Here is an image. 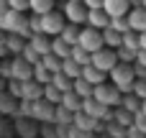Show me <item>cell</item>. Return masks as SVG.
I'll use <instances>...</instances> for the list:
<instances>
[{
	"label": "cell",
	"mask_w": 146,
	"mask_h": 138,
	"mask_svg": "<svg viewBox=\"0 0 146 138\" xmlns=\"http://www.w3.org/2000/svg\"><path fill=\"white\" fill-rule=\"evenodd\" d=\"M133 125H139V128L146 133V113H144V110H139V113L133 115Z\"/></svg>",
	"instance_id": "d590c367"
},
{
	"label": "cell",
	"mask_w": 146,
	"mask_h": 138,
	"mask_svg": "<svg viewBox=\"0 0 146 138\" xmlns=\"http://www.w3.org/2000/svg\"><path fill=\"white\" fill-rule=\"evenodd\" d=\"M103 3H105V0H85L87 8H103Z\"/></svg>",
	"instance_id": "f35d334b"
},
{
	"label": "cell",
	"mask_w": 146,
	"mask_h": 138,
	"mask_svg": "<svg viewBox=\"0 0 146 138\" xmlns=\"http://www.w3.org/2000/svg\"><path fill=\"white\" fill-rule=\"evenodd\" d=\"M136 79H139V74H136L133 64H128V61H118V67L110 72V82L115 87H121V92H133Z\"/></svg>",
	"instance_id": "7a4b0ae2"
},
{
	"label": "cell",
	"mask_w": 146,
	"mask_h": 138,
	"mask_svg": "<svg viewBox=\"0 0 146 138\" xmlns=\"http://www.w3.org/2000/svg\"><path fill=\"white\" fill-rule=\"evenodd\" d=\"M64 15H67V20L69 23H77V26H82V23H87V15H90V8L85 5V0H64Z\"/></svg>",
	"instance_id": "277c9868"
},
{
	"label": "cell",
	"mask_w": 146,
	"mask_h": 138,
	"mask_svg": "<svg viewBox=\"0 0 146 138\" xmlns=\"http://www.w3.org/2000/svg\"><path fill=\"white\" fill-rule=\"evenodd\" d=\"M74 92L82 95V97H92V95H95V85L87 82L85 77H77V79H74Z\"/></svg>",
	"instance_id": "d4e9b609"
},
{
	"label": "cell",
	"mask_w": 146,
	"mask_h": 138,
	"mask_svg": "<svg viewBox=\"0 0 146 138\" xmlns=\"http://www.w3.org/2000/svg\"><path fill=\"white\" fill-rule=\"evenodd\" d=\"M33 118L41 120V123H54L56 120V105L46 97L41 100H33Z\"/></svg>",
	"instance_id": "ba28073f"
},
{
	"label": "cell",
	"mask_w": 146,
	"mask_h": 138,
	"mask_svg": "<svg viewBox=\"0 0 146 138\" xmlns=\"http://www.w3.org/2000/svg\"><path fill=\"white\" fill-rule=\"evenodd\" d=\"M51 51H54L56 56L67 59V56H72V44H69V41H64L62 36H51Z\"/></svg>",
	"instance_id": "ffe728a7"
},
{
	"label": "cell",
	"mask_w": 146,
	"mask_h": 138,
	"mask_svg": "<svg viewBox=\"0 0 146 138\" xmlns=\"http://www.w3.org/2000/svg\"><path fill=\"white\" fill-rule=\"evenodd\" d=\"M82 110H85L87 115H92V118H100V120H103V118H105V113H108L110 108H108L105 102H100V100L92 95V97H85V105H82Z\"/></svg>",
	"instance_id": "7c38bea8"
},
{
	"label": "cell",
	"mask_w": 146,
	"mask_h": 138,
	"mask_svg": "<svg viewBox=\"0 0 146 138\" xmlns=\"http://www.w3.org/2000/svg\"><path fill=\"white\" fill-rule=\"evenodd\" d=\"M41 61L46 64V69H49L51 74H54V72H62V64H64V59H62V56H56L54 51H49V54H46Z\"/></svg>",
	"instance_id": "484cf974"
},
{
	"label": "cell",
	"mask_w": 146,
	"mask_h": 138,
	"mask_svg": "<svg viewBox=\"0 0 146 138\" xmlns=\"http://www.w3.org/2000/svg\"><path fill=\"white\" fill-rule=\"evenodd\" d=\"M54 10V0H31V13H49Z\"/></svg>",
	"instance_id": "f546056e"
},
{
	"label": "cell",
	"mask_w": 146,
	"mask_h": 138,
	"mask_svg": "<svg viewBox=\"0 0 146 138\" xmlns=\"http://www.w3.org/2000/svg\"><path fill=\"white\" fill-rule=\"evenodd\" d=\"M41 136L44 138H59V125L56 123H41Z\"/></svg>",
	"instance_id": "d6a6232c"
},
{
	"label": "cell",
	"mask_w": 146,
	"mask_h": 138,
	"mask_svg": "<svg viewBox=\"0 0 146 138\" xmlns=\"http://www.w3.org/2000/svg\"><path fill=\"white\" fill-rule=\"evenodd\" d=\"M80 33H82V28H80L77 23H67V26H64V31H62L59 36H62L64 41H69V44L74 46V44H80Z\"/></svg>",
	"instance_id": "7402d4cb"
},
{
	"label": "cell",
	"mask_w": 146,
	"mask_h": 138,
	"mask_svg": "<svg viewBox=\"0 0 146 138\" xmlns=\"http://www.w3.org/2000/svg\"><path fill=\"white\" fill-rule=\"evenodd\" d=\"M10 64H13V77H15V79H21V82L33 79V67H36V64H31L23 54H15V56L10 59Z\"/></svg>",
	"instance_id": "9c48e42d"
},
{
	"label": "cell",
	"mask_w": 146,
	"mask_h": 138,
	"mask_svg": "<svg viewBox=\"0 0 146 138\" xmlns=\"http://www.w3.org/2000/svg\"><path fill=\"white\" fill-rule=\"evenodd\" d=\"M141 110H144V113H146V100H144V105H141Z\"/></svg>",
	"instance_id": "60d3db41"
},
{
	"label": "cell",
	"mask_w": 146,
	"mask_h": 138,
	"mask_svg": "<svg viewBox=\"0 0 146 138\" xmlns=\"http://www.w3.org/2000/svg\"><path fill=\"white\" fill-rule=\"evenodd\" d=\"M72 59H74V61H80L82 67L92 64V54H90L85 46H80V44H74V46H72Z\"/></svg>",
	"instance_id": "cb8c5ba5"
},
{
	"label": "cell",
	"mask_w": 146,
	"mask_h": 138,
	"mask_svg": "<svg viewBox=\"0 0 146 138\" xmlns=\"http://www.w3.org/2000/svg\"><path fill=\"white\" fill-rule=\"evenodd\" d=\"M144 8H146V0H144Z\"/></svg>",
	"instance_id": "b9f144b4"
},
{
	"label": "cell",
	"mask_w": 146,
	"mask_h": 138,
	"mask_svg": "<svg viewBox=\"0 0 146 138\" xmlns=\"http://www.w3.org/2000/svg\"><path fill=\"white\" fill-rule=\"evenodd\" d=\"M103 36H105V46H110V49H121L126 33H121V31H115L113 26H108V28H103Z\"/></svg>",
	"instance_id": "d6986e66"
},
{
	"label": "cell",
	"mask_w": 146,
	"mask_h": 138,
	"mask_svg": "<svg viewBox=\"0 0 146 138\" xmlns=\"http://www.w3.org/2000/svg\"><path fill=\"white\" fill-rule=\"evenodd\" d=\"M128 138H146V133L139 125H131V128H128Z\"/></svg>",
	"instance_id": "74e56055"
},
{
	"label": "cell",
	"mask_w": 146,
	"mask_h": 138,
	"mask_svg": "<svg viewBox=\"0 0 146 138\" xmlns=\"http://www.w3.org/2000/svg\"><path fill=\"white\" fill-rule=\"evenodd\" d=\"M82 69H85V67H82L80 61H74L72 56H67V59H64V64H62V72H64L67 77H72V79L82 77Z\"/></svg>",
	"instance_id": "44dd1931"
},
{
	"label": "cell",
	"mask_w": 146,
	"mask_h": 138,
	"mask_svg": "<svg viewBox=\"0 0 146 138\" xmlns=\"http://www.w3.org/2000/svg\"><path fill=\"white\" fill-rule=\"evenodd\" d=\"M110 26H113L115 31H121V33H128V31H131L128 15H118V18H113V20H110Z\"/></svg>",
	"instance_id": "4dcf8cb0"
},
{
	"label": "cell",
	"mask_w": 146,
	"mask_h": 138,
	"mask_svg": "<svg viewBox=\"0 0 146 138\" xmlns=\"http://www.w3.org/2000/svg\"><path fill=\"white\" fill-rule=\"evenodd\" d=\"M82 77H85L87 82H92V85L98 87V85H103V82H105V77H108V72H103V69H98L95 64H87V67L82 69Z\"/></svg>",
	"instance_id": "ac0fdd59"
},
{
	"label": "cell",
	"mask_w": 146,
	"mask_h": 138,
	"mask_svg": "<svg viewBox=\"0 0 146 138\" xmlns=\"http://www.w3.org/2000/svg\"><path fill=\"white\" fill-rule=\"evenodd\" d=\"M0 28H3L5 33H21V36H26V38H31V36H33L28 18L23 15V10H15V8H10V10H5V13H0Z\"/></svg>",
	"instance_id": "6da1fadb"
},
{
	"label": "cell",
	"mask_w": 146,
	"mask_h": 138,
	"mask_svg": "<svg viewBox=\"0 0 146 138\" xmlns=\"http://www.w3.org/2000/svg\"><path fill=\"white\" fill-rule=\"evenodd\" d=\"M110 13L105 8H90V15H87V26H95V28H108L110 26Z\"/></svg>",
	"instance_id": "8fae6325"
},
{
	"label": "cell",
	"mask_w": 146,
	"mask_h": 138,
	"mask_svg": "<svg viewBox=\"0 0 146 138\" xmlns=\"http://www.w3.org/2000/svg\"><path fill=\"white\" fill-rule=\"evenodd\" d=\"M118 49H110V46H103L100 51H95L92 54V64L98 67V69H103V72H113L115 67H118Z\"/></svg>",
	"instance_id": "8992f818"
},
{
	"label": "cell",
	"mask_w": 146,
	"mask_h": 138,
	"mask_svg": "<svg viewBox=\"0 0 146 138\" xmlns=\"http://www.w3.org/2000/svg\"><path fill=\"white\" fill-rule=\"evenodd\" d=\"M136 56H139V51H136V49H128V46H121V49H118V59H121V61L133 64V61H136Z\"/></svg>",
	"instance_id": "1f68e13d"
},
{
	"label": "cell",
	"mask_w": 146,
	"mask_h": 138,
	"mask_svg": "<svg viewBox=\"0 0 146 138\" xmlns=\"http://www.w3.org/2000/svg\"><path fill=\"white\" fill-rule=\"evenodd\" d=\"M128 23H131V31H146V8H131L128 13Z\"/></svg>",
	"instance_id": "9a60e30c"
},
{
	"label": "cell",
	"mask_w": 146,
	"mask_h": 138,
	"mask_svg": "<svg viewBox=\"0 0 146 138\" xmlns=\"http://www.w3.org/2000/svg\"><path fill=\"white\" fill-rule=\"evenodd\" d=\"M28 44H31L41 56H46V54L51 51V38H49V33H33V36L28 38Z\"/></svg>",
	"instance_id": "2e32d148"
},
{
	"label": "cell",
	"mask_w": 146,
	"mask_h": 138,
	"mask_svg": "<svg viewBox=\"0 0 146 138\" xmlns=\"http://www.w3.org/2000/svg\"><path fill=\"white\" fill-rule=\"evenodd\" d=\"M51 77H54V74L46 69V64H44V61H38V64L33 67V79H38L41 85H49V82H51Z\"/></svg>",
	"instance_id": "83f0119b"
},
{
	"label": "cell",
	"mask_w": 146,
	"mask_h": 138,
	"mask_svg": "<svg viewBox=\"0 0 146 138\" xmlns=\"http://www.w3.org/2000/svg\"><path fill=\"white\" fill-rule=\"evenodd\" d=\"M28 23H31V31H33V33H44V15H41V13H33V15L28 18Z\"/></svg>",
	"instance_id": "836d02e7"
},
{
	"label": "cell",
	"mask_w": 146,
	"mask_h": 138,
	"mask_svg": "<svg viewBox=\"0 0 146 138\" xmlns=\"http://www.w3.org/2000/svg\"><path fill=\"white\" fill-rule=\"evenodd\" d=\"M33 120H36V118L15 115V131H18V136H23V138H33V136H36V125H33Z\"/></svg>",
	"instance_id": "5bb4252c"
},
{
	"label": "cell",
	"mask_w": 146,
	"mask_h": 138,
	"mask_svg": "<svg viewBox=\"0 0 146 138\" xmlns=\"http://www.w3.org/2000/svg\"><path fill=\"white\" fill-rule=\"evenodd\" d=\"M105 133L113 138H128V128L121 125L118 120H113V123H105Z\"/></svg>",
	"instance_id": "4316f807"
},
{
	"label": "cell",
	"mask_w": 146,
	"mask_h": 138,
	"mask_svg": "<svg viewBox=\"0 0 146 138\" xmlns=\"http://www.w3.org/2000/svg\"><path fill=\"white\" fill-rule=\"evenodd\" d=\"M8 3L15 10H31V0H8Z\"/></svg>",
	"instance_id": "8d00e7d4"
},
{
	"label": "cell",
	"mask_w": 146,
	"mask_h": 138,
	"mask_svg": "<svg viewBox=\"0 0 146 138\" xmlns=\"http://www.w3.org/2000/svg\"><path fill=\"white\" fill-rule=\"evenodd\" d=\"M139 38H141V49L146 51V31H141V33H139Z\"/></svg>",
	"instance_id": "ab89813d"
},
{
	"label": "cell",
	"mask_w": 146,
	"mask_h": 138,
	"mask_svg": "<svg viewBox=\"0 0 146 138\" xmlns=\"http://www.w3.org/2000/svg\"><path fill=\"white\" fill-rule=\"evenodd\" d=\"M95 97H98L100 102H105L108 108H121V102H123V92H121V87H115L113 82L98 85V87H95Z\"/></svg>",
	"instance_id": "3957f363"
},
{
	"label": "cell",
	"mask_w": 146,
	"mask_h": 138,
	"mask_svg": "<svg viewBox=\"0 0 146 138\" xmlns=\"http://www.w3.org/2000/svg\"><path fill=\"white\" fill-rule=\"evenodd\" d=\"M51 85H56L62 92H69V90H74V79H72V77H67L64 72H54V77H51Z\"/></svg>",
	"instance_id": "603a6c76"
},
{
	"label": "cell",
	"mask_w": 146,
	"mask_h": 138,
	"mask_svg": "<svg viewBox=\"0 0 146 138\" xmlns=\"http://www.w3.org/2000/svg\"><path fill=\"white\" fill-rule=\"evenodd\" d=\"M67 23H69V20H67L64 10H62V13H59V10H49V13H44V33H49V36H59V33L64 31Z\"/></svg>",
	"instance_id": "52a82bcc"
},
{
	"label": "cell",
	"mask_w": 146,
	"mask_h": 138,
	"mask_svg": "<svg viewBox=\"0 0 146 138\" xmlns=\"http://www.w3.org/2000/svg\"><path fill=\"white\" fill-rule=\"evenodd\" d=\"M103 8L110 13V18H118V15H128L131 13V0H105Z\"/></svg>",
	"instance_id": "4fadbf2b"
},
{
	"label": "cell",
	"mask_w": 146,
	"mask_h": 138,
	"mask_svg": "<svg viewBox=\"0 0 146 138\" xmlns=\"http://www.w3.org/2000/svg\"><path fill=\"white\" fill-rule=\"evenodd\" d=\"M80 46H85L90 54L100 51V49L105 46V36H103V31H100V28H95V26L82 28V33H80Z\"/></svg>",
	"instance_id": "5b68a950"
},
{
	"label": "cell",
	"mask_w": 146,
	"mask_h": 138,
	"mask_svg": "<svg viewBox=\"0 0 146 138\" xmlns=\"http://www.w3.org/2000/svg\"><path fill=\"white\" fill-rule=\"evenodd\" d=\"M133 92H136L141 100H146V79H144V77H139V79H136V85H133Z\"/></svg>",
	"instance_id": "e575fe53"
},
{
	"label": "cell",
	"mask_w": 146,
	"mask_h": 138,
	"mask_svg": "<svg viewBox=\"0 0 146 138\" xmlns=\"http://www.w3.org/2000/svg\"><path fill=\"white\" fill-rule=\"evenodd\" d=\"M44 92H46V85H41L38 79H26L21 90V100H41Z\"/></svg>",
	"instance_id": "30bf717a"
},
{
	"label": "cell",
	"mask_w": 146,
	"mask_h": 138,
	"mask_svg": "<svg viewBox=\"0 0 146 138\" xmlns=\"http://www.w3.org/2000/svg\"><path fill=\"white\" fill-rule=\"evenodd\" d=\"M59 105H64L67 110H72V113H80L82 110V105H85V97L82 95H77L74 90H69V92H64V97H62V102Z\"/></svg>",
	"instance_id": "e0dca14e"
},
{
	"label": "cell",
	"mask_w": 146,
	"mask_h": 138,
	"mask_svg": "<svg viewBox=\"0 0 146 138\" xmlns=\"http://www.w3.org/2000/svg\"><path fill=\"white\" fill-rule=\"evenodd\" d=\"M44 97H46V100H51L54 105H59V102H62V97H64V92H62L56 85H51V82H49V85H46V92H44Z\"/></svg>",
	"instance_id": "f1b7e54d"
}]
</instances>
